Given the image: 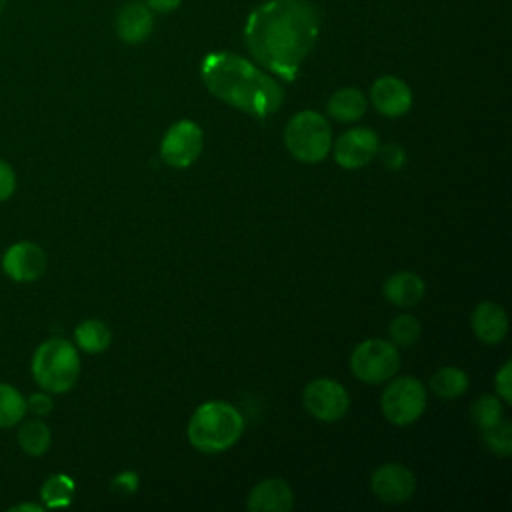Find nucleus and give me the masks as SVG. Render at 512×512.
<instances>
[{"mask_svg":"<svg viewBox=\"0 0 512 512\" xmlns=\"http://www.w3.org/2000/svg\"><path fill=\"white\" fill-rule=\"evenodd\" d=\"M320 32V12L308 0H268L254 8L244 42L258 64L282 80H296Z\"/></svg>","mask_w":512,"mask_h":512,"instance_id":"1","label":"nucleus"},{"mask_svg":"<svg viewBox=\"0 0 512 512\" xmlns=\"http://www.w3.org/2000/svg\"><path fill=\"white\" fill-rule=\"evenodd\" d=\"M200 76L212 96L256 118L274 114L284 102V88L270 74L232 52L206 54Z\"/></svg>","mask_w":512,"mask_h":512,"instance_id":"2","label":"nucleus"},{"mask_svg":"<svg viewBox=\"0 0 512 512\" xmlns=\"http://www.w3.org/2000/svg\"><path fill=\"white\" fill-rule=\"evenodd\" d=\"M244 432L242 414L228 402L212 400L194 410L186 434L188 442L204 454H218L232 448Z\"/></svg>","mask_w":512,"mask_h":512,"instance_id":"3","label":"nucleus"},{"mask_svg":"<svg viewBox=\"0 0 512 512\" xmlns=\"http://www.w3.org/2000/svg\"><path fill=\"white\" fill-rule=\"evenodd\" d=\"M30 368L42 390L64 394L80 376V356L72 342L64 338H48L34 350Z\"/></svg>","mask_w":512,"mask_h":512,"instance_id":"4","label":"nucleus"},{"mask_svg":"<svg viewBox=\"0 0 512 512\" xmlns=\"http://www.w3.org/2000/svg\"><path fill=\"white\" fill-rule=\"evenodd\" d=\"M286 150L304 164H316L332 148V128L316 110L296 112L284 128Z\"/></svg>","mask_w":512,"mask_h":512,"instance_id":"5","label":"nucleus"},{"mask_svg":"<svg viewBox=\"0 0 512 512\" xmlns=\"http://www.w3.org/2000/svg\"><path fill=\"white\" fill-rule=\"evenodd\" d=\"M400 368V352L390 340H362L350 354V372L366 384H382L396 376Z\"/></svg>","mask_w":512,"mask_h":512,"instance_id":"6","label":"nucleus"},{"mask_svg":"<svg viewBox=\"0 0 512 512\" xmlns=\"http://www.w3.org/2000/svg\"><path fill=\"white\" fill-rule=\"evenodd\" d=\"M380 410L384 418L396 426H408L416 422L426 410V388L414 376L390 378L380 398Z\"/></svg>","mask_w":512,"mask_h":512,"instance_id":"7","label":"nucleus"},{"mask_svg":"<svg viewBox=\"0 0 512 512\" xmlns=\"http://www.w3.org/2000/svg\"><path fill=\"white\" fill-rule=\"evenodd\" d=\"M306 412L320 422H336L346 416L350 396L346 388L332 378H316L306 384L302 392Z\"/></svg>","mask_w":512,"mask_h":512,"instance_id":"8","label":"nucleus"},{"mask_svg":"<svg viewBox=\"0 0 512 512\" xmlns=\"http://www.w3.org/2000/svg\"><path fill=\"white\" fill-rule=\"evenodd\" d=\"M202 146V128L192 120H178L166 130L160 142V158L172 168H188L200 156Z\"/></svg>","mask_w":512,"mask_h":512,"instance_id":"9","label":"nucleus"},{"mask_svg":"<svg viewBox=\"0 0 512 512\" xmlns=\"http://www.w3.org/2000/svg\"><path fill=\"white\" fill-rule=\"evenodd\" d=\"M370 488L380 502L402 504L412 498L416 490V478L404 464H382L370 476Z\"/></svg>","mask_w":512,"mask_h":512,"instance_id":"10","label":"nucleus"},{"mask_svg":"<svg viewBox=\"0 0 512 512\" xmlns=\"http://www.w3.org/2000/svg\"><path fill=\"white\" fill-rule=\"evenodd\" d=\"M46 252L28 240L14 242L2 256V270L14 282H34L46 270Z\"/></svg>","mask_w":512,"mask_h":512,"instance_id":"11","label":"nucleus"},{"mask_svg":"<svg viewBox=\"0 0 512 512\" xmlns=\"http://www.w3.org/2000/svg\"><path fill=\"white\" fill-rule=\"evenodd\" d=\"M378 134L370 128H352L336 138L334 160L346 170H356L366 166L378 150Z\"/></svg>","mask_w":512,"mask_h":512,"instance_id":"12","label":"nucleus"},{"mask_svg":"<svg viewBox=\"0 0 512 512\" xmlns=\"http://www.w3.org/2000/svg\"><path fill=\"white\" fill-rule=\"evenodd\" d=\"M372 106L388 118L404 116L412 106V90L398 76H380L370 88Z\"/></svg>","mask_w":512,"mask_h":512,"instance_id":"13","label":"nucleus"},{"mask_svg":"<svg viewBox=\"0 0 512 512\" xmlns=\"http://www.w3.org/2000/svg\"><path fill=\"white\" fill-rule=\"evenodd\" d=\"M292 506L294 492L282 478H264L250 490L246 498V508L250 512H288Z\"/></svg>","mask_w":512,"mask_h":512,"instance_id":"14","label":"nucleus"},{"mask_svg":"<svg viewBox=\"0 0 512 512\" xmlns=\"http://www.w3.org/2000/svg\"><path fill=\"white\" fill-rule=\"evenodd\" d=\"M154 28L152 10L142 0L126 2L116 16V34L126 44L144 42Z\"/></svg>","mask_w":512,"mask_h":512,"instance_id":"15","label":"nucleus"},{"mask_svg":"<svg viewBox=\"0 0 512 512\" xmlns=\"http://www.w3.org/2000/svg\"><path fill=\"white\" fill-rule=\"evenodd\" d=\"M470 326L478 340L486 344H498L508 334V314L500 304L484 300L472 310Z\"/></svg>","mask_w":512,"mask_h":512,"instance_id":"16","label":"nucleus"},{"mask_svg":"<svg viewBox=\"0 0 512 512\" xmlns=\"http://www.w3.org/2000/svg\"><path fill=\"white\" fill-rule=\"evenodd\" d=\"M424 280L410 272V270H402V272H394L382 286V294L384 298L398 306V308H412L416 306L422 296H424Z\"/></svg>","mask_w":512,"mask_h":512,"instance_id":"17","label":"nucleus"},{"mask_svg":"<svg viewBox=\"0 0 512 512\" xmlns=\"http://www.w3.org/2000/svg\"><path fill=\"white\" fill-rule=\"evenodd\" d=\"M366 106H368L366 96L352 86L336 90L326 104L328 114L338 122H356L358 118L364 116Z\"/></svg>","mask_w":512,"mask_h":512,"instance_id":"18","label":"nucleus"},{"mask_svg":"<svg viewBox=\"0 0 512 512\" xmlns=\"http://www.w3.org/2000/svg\"><path fill=\"white\" fill-rule=\"evenodd\" d=\"M74 342L80 350H84L88 354H100L110 346L112 332H110L108 324H104L102 320L88 318V320H82L74 328Z\"/></svg>","mask_w":512,"mask_h":512,"instance_id":"19","label":"nucleus"},{"mask_svg":"<svg viewBox=\"0 0 512 512\" xmlns=\"http://www.w3.org/2000/svg\"><path fill=\"white\" fill-rule=\"evenodd\" d=\"M16 438H18V446L28 456H42L48 452L52 444V432L48 424L42 422L40 418L22 420Z\"/></svg>","mask_w":512,"mask_h":512,"instance_id":"20","label":"nucleus"},{"mask_svg":"<svg viewBox=\"0 0 512 512\" xmlns=\"http://www.w3.org/2000/svg\"><path fill=\"white\" fill-rule=\"evenodd\" d=\"M430 388L442 400H454L468 390V374L458 366L438 368L430 376Z\"/></svg>","mask_w":512,"mask_h":512,"instance_id":"21","label":"nucleus"},{"mask_svg":"<svg viewBox=\"0 0 512 512\" xmlns=\"http://www.w3.org/2000/svg\"><path fill=\"white\" fill-rule=\"evenodd\" d=\"M74 480L68 474H52L44 480L40 488V498L44 508H64L72 502Z\"/></svg>","mask_w":512,"mask_h":512,"instance_id":"22","label":"nucleus"},{"mask_svg":"<svg viewBox=\"0 0 512 512\" xmlns=\"http://www.w3.org/2000/svg\"><path fill=\"white\" fill-rule=\"evenodd\" d=\"M26 416V398L12 384L0 382V428H12Z\"/></svg>","mask_w":512,"mask_h":512,"instance_id":"23","label":"nucleus"},{"mask_svg":"<svg viewBox=\"0 0 512 512\" xmlns=\"http://www.w3.org/2000/svg\"><path fill=\"white\" fill-rule=\"evenodd\" d=\"M482 442L484 446L496 456H510L512 454V424L508 418H500L488 428H482Z\"/></svg>","mask_w":512,"mask_h":512,"instance_id":"24","label":"nucleus"},{"mask_svg":"<svg viewBox=\"0 0 512 512\" xmlns=\"http://www.w3.org/2000/svg\"><path fill=\"white\" fill-rule=\"evenodd\" d=\"M420 322L412 316V314H400L396 318H392L390 326H388V336L390 342L398 348H406L418 342L420 338Z\"/></svg>","mask_w":512,"mask_h":512,"instance_id":"25","label":"nucleus"},{"mask_svg":"<svg viewBox=\"0 0 512 512\" xmlns=\"http://www.w3.org/2000/svg\"><path fill=\"white\" fill-rule=\"evenodd\" d=\"M504 416V408L500 398L492 396V394H484L480 398L474 400V404L470 406V420L482 430L492 426L494 422H498Z\"/></svg>","mask_w":512,"mask_h":512,"instance_id":"26","label":"nucleus"},{"mask_svg":"<svg viewBox=\"0 0 512 512\" xmlns=\"http://www.w3.org/2000/svg\"><path fill=\"white\" fill-rule=\"evenodd\" d=\"M494 388H496L498 398H500L504 404H510V402H512V362H510V360L504 362L502 368L496 372Z\"/></svg>","mask_w":512,"mask_h":512,"instance_id":"27","label":"nucleus"},{"mask_svg":"<svg viewBox=\"0 0 512 512\" xmlns=\"http://www.w3.org/2000/svg\"><path fill=\"white\" fill-rule=\"evenodd\" d=\"M376 154L380 156L382 166L388 168V170H398V168H402V166H404V160H406V154H404L402 146H398V144L378 146Z\"/></svg>","mask_w":512,"mask_h":512,"instance_id":"28","label":"nucleus"},{"mask_svg":"<svg viewBox=\"0 0 512 512\" xmlns=\"http://www.w3.org/2000/svg\"><path fill=\"white\" fill-rule=\"evenodd\" d=\"M54 408V402L50 398V392H34L26 398V412H32L34 416L42 418V416H48Z\"/></svg>","mask_w":512,"mask_h":512,"instance_id":"29","label":"nucleus"},{"mask_svg":"<svg viewBox=\"0 0 512 512\" xmlns=\"http://www.w3.org/2000/svg\"><path fill=\"white\" fill-rule=\"evenodd\" d=\"M136 488H138V476H136V472H130V470L120 472L110 482V490L120 496H130L136 492Z\"/></svg>","mask_w":512,"mask_h":512,"instance_id":"30","label":"nucleus"},{"mask_svg":"<svg viewBox=\"0 0 512 512\" xmlns=\"http://www.w3.org/2000/svg\"><path fill=\"white\" fill-rule=\"evenodd\" d=\"M16 190V174L14 168L0 158V202L8 200Z\"/></svg>","mask_w":512,"mask_h":512,"instance_id":"31","label":"nucleus"},{"mask_svg":"<svg viewBox=\"0 0 512 512\" xmlns=\"http://www.w3.org/2000/svg\"><path fill=\"white\" fill-rule=\"evenodd\" d=\"M180 4H182V0H146V6L154 12H160V14L174 12Z\"/></svg>","mask_w":512,"mask_h":512,"instance_id":"32","label":"nucleus"},{"mask_svg":"<svg viewBox=\"0 0 512 512\" xmlns=\"http://www.w3.org/2000/svg\"><path fill=\"white\" fill-rule=\"evenodd\" d=\"M12 512H20V510H30V512H42L44 506L42 504H32V502H24V504H16L10 508Z\"/></svg>","mask_w":512,"mask_h":512,"instance_id":"33","label":"nucleus"},{"mask_svg":"<svg viewBox=\"0 0 512 512\" xmlns=\"http://www.w3.org/2000/svg\"><path fill=\"white\" fill-rule=\"evenodd\" d=\"M6 2H8V0H0V12L6 8Z\"/></svg>","mask_w":512,"mask_h":512,"instance_id":"34","label":"nucleus"}]
</instances>
